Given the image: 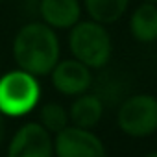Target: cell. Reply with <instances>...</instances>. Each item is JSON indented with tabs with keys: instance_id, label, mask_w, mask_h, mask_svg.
Segmentation results:
<instances>
[{
	"instance_id": "cell-9",
	"label": "cell",
	"mask_w": 157,
	"mask_h": 157,
	"mask_svg": "<svg viewBox=\"0 0 157 157\" xmlns=\"http://www.w3.org/2000/svg\"><path fill=\"white\" fill-rule=\"evenodd\" d=\"M105 104L96 96L94 93H83L76 96V100L70 104L68 109V120L76 128L93 129L104 117Z\"/></svg>"
},
{
	"instance_id": "cell-13",
	"label": "cell",
	"mask_w": 157,
	"mask_h": 157,
	"mask_svg": "<svg viewBox=\"0 0 157 157\" xmlns=\"http://www.w3.org/2000/svg\"><path fill=\"white\" fill-rule=\"evenodd\" d=\"M4 139H6V120H4V115L0 113V146H2Z\"/></svg>"
},
{
	"instance_id": "cell-15",
	"label": "cell",
	"mask_w": 157,
	"mask_h": 157,
	"mask_svg": "<svg viewBox=\"0 0 157 157\" xmlns=\"http://www.w3.org/2000/svg\"><path fill=\"white\" fill-rule=\"evenodd\" d=\"M146 2H153V4H157V0H146Z\"/></svg>"
},
{
	"instance_id": "cell-5",
	"label": "cell",
	"mask_w": 157,
	"mask_h": 157,
	"mask_svg": "<svg viewBox=\"0 0 157 157\" xmlns=\"http://www.w3.org/2000/svg\"><path fill=\"white\" fill-rule=\"evenodd\" d=\"M56 157H107L105 144L91 129L68 124L54 137Z\"/></svg>"
},
{
	"instance_id": "cell-12",
	"label": "cell",
	"mask_w": 157,
	"mask_h": 157,
	"mask_svg": "<svg viewBox=\"0 0 157 157\" xmlns=\"http://www.w3.org/2000/svg\"><path fill=\"white\" fill-rule=\"evenodd\" d=\"M39 124L50 131V133H57L61 131L63 128H67L70 124L68 120V111L57 104V102H46L41 105V111H39Z\"/></svg>"
},
{
	"instance_id": "cell-10",
	"label": "cell",
	"mask_w": 157,
	"mask_h": 157,
	"mask_svg": "<svg viewBox=\"0 0 157 157\" xmlns=\"http://www.w3.org/2000/svg\"><path fill=\"white\" fill-rule=\"evenodd\" d=\"M129 32L139 43H153L157 39V4L144 0L137 6L129 17Z\"/></svg>"
},
{
	"instance_id": "cell-8",
	"label": "cell",
	"mask_w": 157,
	"mask_h": 157,
	"mask_svg": "<svg viewBox=\"0 0 157 157\" xmlns=\"http://www.w3.org/2000/svg\"><path fill=\"white\" fill-rule=\"evenodd\" d=\"M41 22L54 30H70L82 19L80 0H39Z\"/></svg>"
},
{
	"instance_id": "cell-4",
	"label": "cell",
	"mask_w": 157,
	"mask_h": 157,
	"mask_svg": "<svg viewBox=\"0 0 157 157\" xmlns=\"http://www.w3.org/2000/svg\"><path fill=\"white\" fill-rule=\"evenodd\" d=\"M117 124L128 137H150L157 131V98L146 93L124 98L118 105Z\"/></svg>"
},
{
	"instance_id": "cell-1",
	"label": "cell",
	"mask_w": 157,
	"mask_h": 157,
	"mask_svg": "<svg viewBox=\"0 0 157 157\" xmlns=\"http://www.w3.org/2000/svg\"><path fill=\"white\" fill-rule=\"evenodd\" d=\"M59 56V37L56 30L44 22L24 24L13 39V59L17 67L35 78L50 74Z\"/></svg>"
},
{
	"instance_id": "cell-3",
	"label": "cell",
	"mask_w": 157,
	"mask_h": 157,
	"mask_svg": "<svg viewBox=\"0 0 157 157\" xmlns=\"http://www.w3.org/2000/svg\"><path fill=\"white\" fill-rule=\"evenodd\" d=\"M41 98L37 78L21 68L10 70L0 78V113L19 118L28 115Z\"/></svg>"
},
{
	"instance_id": "cell-11",
	"label": "cell",
	"mask_w": 157,
	"mask_h": 157,
	"mask_svg": "<svg viewBox=\"0 0 157 157\" xmlns=\"http://www.w3.org/2000/svg\"><path fill=\"white\" fill-rule=\"evenodd\" d=\"M128 4L129 0H83V8L91 21H96L104 26L117 22L126 13Z\"/></svg>"
},
{
	"instance_id": "cell-7",
	"label": "cell",
	"mask_w": 157,
	"mask_h": 157,
	"mask_svg": "<svg viewBox=\"0 0 157 157\" xmlns=\"http://www.w3.org/2000/svg\"><path fill=\"white\" fill-rule=\"evenodd\" d=\"M52 85L65 96H80L93 85V74L87 65L78 59H59L50 72Z\"/></svg>"
},
{
	"instance_id": "cell-2",
	"label": "cell",
	"mask_w": 157,
	"mask_h": 157,
	"mask_svg": "<svg viewBox=\"0 0 157 157\" xmlns=\"http://www.w3.org/2000/svg\"><path fill=\"white\" fill-rule=\"evenodd\" d=\"M68 48L74 59L82 61L91 70L104 68L113 54V41L104 24L96 21H80L70 28Z\"/></svg>"
},
{
	"instance_id": "cell-6",
	"label": "cell",
	"mask_w": 157,
	"mask_h": 157,
	"mask_svg": "<svg viewBox=\"0 0 157 157\" xmlns=\"http://www.w3.org/2000/svg\"><path fill=\"white\" fill-rule=\"evenodd\" d=\"M6 157H54V139L39 122H26L11 137Z\"/></svg>"
},
{
	"instance_id": "cell-14",
	"label": "cell",
	"mask_w": 157,
	"mask_h": 157,
	"mask_svg": "<svg viewBox=\"0 0 157 157\" xmlns=\"http://www.w3.org/2000/svg\"><path fill=\"white\" fill-rule=\"evenodd\" d=\"M144 157H157V150H155V151H150V153H146Z\"/></svg>"
}]
</instances>
